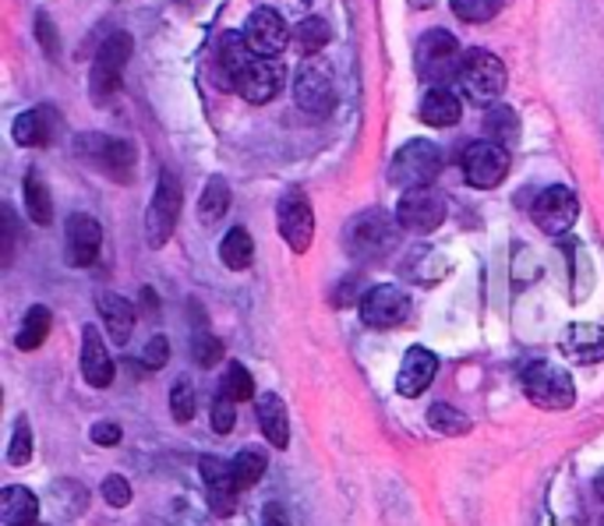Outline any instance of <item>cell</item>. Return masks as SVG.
Returning a JSON list of instances; mask_svg holds the SVG:
<instances>
[{"instance_id": "obj_1", "label": "cell", "mask_w": 604, "mask_h": 526, "mask_svg": "<svg viewBox=\"0 0 604 526\" xmlns=\"http://www.w3.org/2000/svg\"><path fill=\"white\" fill-rule=\"evenodd\" d=\"M400 220L389 216L386 209H368L350 220L347 226V251L361 262H378L397 251L400 245Z\"/></svg>"}, {"instance_id": "obj_2", "label": "cell", "mask_w": 604, "mask_h": 526, "mask_svg": "<svg viewBox=\"0 0 604 526\" xmlns=\"http://www.w3.org/2000/svg\"><path fill=\"white\" fill-rule=\"evenodd\" d=\"M131 50L135 42L128 33H110L103 39V47L96 50L92 57V71H89V92H92V103H110L117 92H121V82H124V71H128L131 61Z\"/></svg>"}, {"instance_id": "obj_3", "label": "cell", "mask_w": 604, "mask_h": 526, "mask_svg": "<svg viewBox=\"0 0 604 526\" xmlns=\"http://www.w3.org/2000/svg\"><path fill=\"white\" fill-rule=\"evenodd\" d=\"M519 386L524 396L541 410H569L576 403V386L566 367H558L552 361H530L519 375Z\"/></svg>"}, {"instance_id": "obj_4", "label": "cell", "mask_w": 604, "mask_h": 526, "mask_svg": "<svg viewBox=\"0 0 604 526\" xmlns=\"http://www.w3.org/2000/svg\"><path fill=\"white\" fill-rule=\"evenodd\" d=\"M460 89L474 107H491L505 92V64L491 50H467L460 64Z\"/></svg>"}, {"instance_id": "obj_5", "label": "cell", "mask_w": 604, "mask_h": 526, "mask_svg": "<svg viewBox=\"0 0 604 526\" xmlns=\"http://www.w3.org/2000/svg\"><path fill=\"white\" fill-rule=\"evenodd\" d=\"M180 205H185V188H180L177 174H174V170H160L156 191H152L149 209H146V240H149V248H163L166 240L174 237L177 220H180Z\"/></svg>"}, {"instance_id": "obj_6", "label": "cell", "mask_w": 604, "mask_h": 526, "mask_svg": "<svg viewBox=\"0 0 604 526\" xmlns=\"http://www.w3.org/2000/svg\"><path fill=\"white\" fill-rule=\"evenodd\" d=\"M439 170H442V149L435 146V141L414 138V141H406L397 155H392L389 180L403 191L431 188V180L439 177Z\"/></svg>"}, {"instance_id": "obj_7", "label": "cell", "mask_w": 604, "mask_h": 526, "mask_svg": "<svg viewBox=\"0 0 604 526\" xmlns=\"http://www.w3.org/2000/svg\"><path fill=\"white\" fill-rule=\"evenodd\" d=\"M75 152L86 163L100 166L103 174H110L114 180H121V184L131 180V170H135V146H131V141L89 132V135L75 138Z\"/></svg>"}, {"instance_id": "obj_8", "label": "cell", "mask_w": 604, "mask_h": 526, "mask_svg": "<svg viewBox=\"0 0 604 526\" xmlns=\"http://www.w3.org/2000/svg\"><path fill=\"white\" fill-rule=\"evenodd\" d=\"M460 42L449 28H431V33L420 36L417 42V71L420 78H428L431 85H445L453 75H460Z\"/></svg>"}, {"instance_id": "obj_9", "label": "cell", "mask_w": 604, "mask_h": 526, "mask_svg": "<svg viewBox=\"0 0 604 526\" xmlns=\"http://www.w3.org/2000/svg\"><path fill=\"white\" fill-rule=\"evenodd\" d=\"M293 99L304 113L312 117H326L336 107V82L332 71L322 57H307V61L298 67V78H293Z\"/></svg>"}, {"instance_id": "obj_10", "label": "cell", "mask_w": 604, "mask_h": 526, "mask_svg": "<svg viewBox=\"0 0 604 526\" xmlns=\"http://www.w3.org/2000/svg\"><path fill=\"white\" fill-rule=\"evenodd\" d=\"M276 226H279V237L287 240L293 254H304L307 248H312L315 212H312V202H307V195L301 188H290V191H284V198H279Z\"/></svg>"}, {"instance_id": "obj_11", "label": "cell", "mask_w": 604, "mask_h": 526, "mask_svg": "<svg viewBox=\"0 0 604 526\" xmlns=\"http://www.w3.org/2000/svg\"><path fill=\"white\" fill-rule=\"evenodd\" d=\"M463 177H467L470 188H499V184L505 180V174H509V152H505L499 141H470L467 149H463Z\"/></svg>"}, {"instance_id": "obj_12", "label": "cell", "mask_w": 604, "mask_h": 526, "mask_svg": "<svg viewBox=\"0 0 604 526\" xmlns=\"http://www.w3.org/2000/svg\"><path fill=\"white\" fill-rule=\"evenodd\" d=\"M445 195L435 191V188H414V191H403L400 205H397V220L406 234H435L439 226L445 223Z\"/></svg>"}, {"instance_id": "obj_13", "label": "cell", "mask_w": 604, "mask_h": 526, "mask_svg": "<svg viewBox=\"0 0 604 526\" xmlns=\"http://www.w3.org/2000/svg\"><path fill=\"white\" fill-rule=\"evenodd\" d=\"M284 82H287V67L279 57H251L244 64V71L237 75L234 89L241 92L248 103H273V99L284 92Z\"/></svg>"}, {"instance_id": "obj_14", "label": "cell", "mask_w": 604, "mask_h": 526, "mask_svg": "<svg viewBox=\"0 0 604 526\" xmlns=\"http://www.w3.org/2000/svg\"><path fill=\"white\" fill-rule=\"evenodd\" d=\"M406 315H411V297L392 283H378L361 297V322L372 329H397L406 322Z\"/></svg>"}, {"instance_id": "obj_15", "label": "cell", "mask_w": 604, "mask_h": 526, "mask_svg": "<svg viewBox=\"0 0 604 526\" xmlns=\"http://www.w3.org/2000/svg\"><path fill=\"white\" fill-rule=\"evenodd\" d=\"M241 36H244L248 50L255 57H279L287 50V42L293 39V33L284 22V14L273 11V8H255V11H251L244 28H241Z\"/></svg>"}, {"instance_id": "obj_16", "label": "cell", "mask_w": 604, "mask_h": 526, "mask_svg": "<svg viewBox=\"0 0 604 526\" xmlns=\"http://www.w3.org/2000/svg\"><path fill=\"white\" fill-rule=\"evenodd\" d=\"M576 216H580V198H576V191H569L566 184L544 188L538 195V202H533V223H538L548 237L569 234Z\"/></svg>"}, {"instance_id": "obj_17", "label": "cell", "mask_w": 604, "mask_h": 526, "mask_svg": "<svg viewBox=\"0 0 604 526\" xmlns=\"http://www.w3.org/2000/svg\"><path fill=\"white\" fill-rule=\"evenodd\" d=\"M103 248V226L89 212H72L64 223V259L72 268H89L100 259Z\"/></svg>"}, {"instance_id": "obj_18", "label": "cell", "mask_w": 604, "mask_h": 526, "mask_svg": "<svg viewBox=\"0 0 604 526\" xmlns=\"http://www.w3.org/2000/svg\"><path fill=\"white\" fill-rule=\"evenodd\" d=\"M435 375H439V358L425 347H411L403 353V364L397 372V392L406 396V400L425 396V389L435 381Z\"/></svg>"}, {"instance_id": "obj_19", "label": "cell", "mask_w": 604, "mask_h": 526, "mask_svg": "<svg viewBox=\"0 0 604 526\" xmlns=\"http://www.w3.org/2000/svg\"><path fill=\"white\" fill-rule=\"evenodd\" d=\"M562 358L572 364H601L604 361V329L594 322H576L558 336Z\"/></svg>"}, {"instance_id": "obj_20", "label": "cell", "mask_w": 604, "mask_h": 526, "mask_svg": "<svg viewBox=\"0 0 604 526\" xmlns=\"http://www.w3.org/2000/svg\"><path fill=\"white\" fill-rule=\"evenodd\" d=\"M81 378H86L92 389H106L110 381H114V358H110V350L96 325H86V333H81Z\"/></svg>"}, {"instance_id": "obj_21", "label": "cell", "mask_w": 604, "mask_h": 526, "mask_svg": "<svg viewBox=\"0 0 604 526\" xmlns=\"http://www.w3.org/2000/svg\"><path fill=\"white\" fill-rule=\"evenodd\" d=\"M96 308H100V318L106 325L110 339H114V347L128 343L131 333H135V322H138V315H135V308H131L128 297H121V293H100V297H96Z\"/></svg>"}, {"instance_id": "obj_22", "label": "cell", "mask_w": 604, "mask_h": 526, "mask_svg": "<svg viewBox=\"0 0 604 526\" xmlns=\"http://www.w3.org/2000/svg\"><path fill=\"white\" fill-rule=\"evenodd\" d=\"M202 474H205V494H209V505H213L216 516H230L237 509V488L234 485V474L227 463H216V460H205L202 463Z\"/></svg>"}, {"instance_id": "obj_23", "label": "cell", "mask_w": 604, "mask_h": 526, "mask_svg": "<svg viewBox=\"0 0 604 526\" xmlns=\"http://www.w3.org/2000/svg\"><path fill=\"white\" fill-rule=\"evenodd\" d=\"M463 117L460 96L449 89V85H431V89L420 96V121L431 127H453Z\"/></svg>"}, {"instance_id": "obj_24", "label": "cell", "mask_w": 604, "mask_h": 526, "mask_svg": "<svg viewBox=\"0 0 604 526\" xmlns=\"http://www.w3.org/2000/svg\"><path fill=\"white\" fill-rule=\"evenodd\" d=\"M255 417H259V428H262V435H265V442L276 446V449H287V446H290V417H287L284 400H279L276 392L259 396Z\"/></svg>"}, {"instance_id": "obj_25", "label": "cell", "mask_w": 604, "mask_h": 526, "mask_svg": "<svg viewBox=\"0 0 604 526\" xmlns=\"http://www.w3.org/2000/svg\"><path fill=\"white\" fill-rule=\"evenodd\" d=\"M39 499L22 485H11L0 494V526H36Z\"/></svg>"}, {"instance_id": "obj_26", "label": "cell", "mask_w": 604, "mask_h": 526, "mask_svg": "<svg viewBox=\"0 0 604 526\" xmlns=\"http://www.w3.org/2000/svg\"><path fill=\"white\" fill-rule=\"evenodd\" d=\"M50 132H53V113L47 107L39 110H25L15 117V124H11V135H15V141L22 149H39L50 141Z\"/></svg>"}, {"instance_id": "obj_27", "label": "cell", "mask_w": 604, "mask_h": 526, "mask_svg": "<svg viewBox=\"0 0 604 526\" xmlns=\"http://www.w3.org/2000/svg\"><path fill=\"white\" fill-rule=\"evenodd\" d=\"M227 212H230V184L223 177H209L202 188V198H199V223L216 226Z\"/></svg>"}, {"instance_id": "obj_28", "label": "cell", "mask_w": 604, "mask_h": 526, "mask_svg": "<svg viewBox=\"0 0 604 526\" xmlns=\"http://www.w3.org/2000/svg\"><path fill=\"white\" fill-rule=\"evenodd\" d=\"M25 212H29V220L36 226H50L53 223V198H50V188L47 180L29 170V177H25Z\"/></svg>"}, {"instance_id": "obj_29", "label": "cell", "mask_w": 604, "mask_h": 526, "mask_svg": "<svg viewBox=\"0 0 604 526\" xmlns=\"http://www.w3.org/2000/svg\"><path fill=\"white\" fill-rule=\"evenodd\" d=\"M50 325H53V315H50V308L47 304H33L29 311H25V322H22V329H18V350H39L47 343V336H50Z\"/></svg>"}, {"instance_id": "obj_30", "label": "cell", "mask_w": 604, "mask_h": 526, "mask_svg": "<svg viewBox=\"0 0 604 526\" xmlns=\"http://www.w3.org/2000/svg\"><path fill=\"white\" fill-rule=\"evenodd\" d=\"M251 259H255L251 234L244 230V226H234V230L223 237V245H219V262L227 268H234V273H244V268L251 265Z\"/></svg>"}, {"instance_id": "obj_31", "label": "cell", "mask_w": 604, "mask_h": 526, "mask_svg": "<svg viewBox=\"0 0 604 526\" xmlns=\"http://www.w3.org/2000/svg\"><path fill=\"white\" fill-rule=\"evenodd\" d=\"M265 466H269V456H265V449L259 446H244L237 456L230 460V474H234V485L237 488H251L255 480L265 474Z\"/></svg>"}, {"instance_id": "obj_32", "label": "cell", "mask_w": 604, "mask_h": 526, "mask_svg": "<svg viewBox=\"0 0 604 526\" xmlns=\"http://www.w3.org/2000/svg\"><path fill=\"white\" fill-rule=\"evenodd\" d=\"M332 39V28L326 18H301L298 28H293V47H298L304 57H318L326 50V42Z\"/></svg>"}, {"instance_id": "obj_33", "label": "cell", "mask_w": 604, "mask_h": 526, "mask_svg": "<svg viewBox=\"0 0 604 526\" xmlns=\"http://www.w3.org/2000/svg\"><path fill=\"white\" fill-rule=\"evenodd\" d=\"M428 424H431V431H439V435H467L470 431V417L463 414V410H456L453 403H431Z\"/></svg>"}, {"instance_id": "obj_34", "label": "cell", "mask_w": 604, "mask_h": 526, "mask_svg": "<svg viewBox=\"0 0 604 526\" xmlns=\"http://www.w3.org/2000/svg\"><path fill=\"white\" fill-rule=\"evenodd\" d=\"M485 132H488V141H499V146H513L516 135H519V124H516V113L509 107H495L485 117Z\"/></svg>"}, {"instance_id": "obj_35", "label": "cell", "mask_w": 604, "mask_h": 526, "mask_svg": "<svg viewBox=\"0 0 604 526\" xmlns=\"http://www.w3.org/2000/svg\"><path fill=\"white\" fill-rule=\"evenodd\" d=\"M223 396L234 400V403H248L251 396H255V381H251L248 367L241 361L227 364V375H223Z\"/></svg>"}, {"instance_id": "obj_36", "label": "cell", "mask_w": 604, "mask_h": 526, "mask_svg": "<svg viewBox=\"0 0 604 526\" xmlns=\"http://www.w3.org/2000/svg\"><path fill=\"white\" fill-rule=\"evenodd\" d=\"M509 4V0H453V14L460 22H470V25H485L491 22L495 14Z\"/></svg>"}, {"instance_id": "obj_37", "label": "cell", "mask_w": 604, "mask_h": 526, "mask_svg": "<svg viewBox=\"0 0 604 526\" xmlns=\"http://www.w3.org/2000/svg\"><path fill=\"white\" fill-rule=\"evenodd\" d=\"M33 460V424L29 417L15 421V431H11V446H8V463L11 466H25Z\"/></svg>"}, {"instance_id": "obj_38", "label": "cell", "mask_w": 604, "mask_h": 526, "mask_svg": "<svg viewBox=\"0 0 604 526\" xmlns=\"http://www.w3.org/2000/svg\"><path fill=\"white\" fill-rule=\"evenodd\" d=\"M194 410H199V396H194L191 381H177L174 392H171V414L177 424H188L194 417Z\"/></svg>"}, {"instance_id": "obj_39", "label": "cell", "mask_w": 604, "mask_h": 526, "mask_svg": "<svg viewBox=\"0 0 604 526\" xmlns=\"http://www.w3.org/2000/svg\"><path fill=\"white\" fill-rule=\"evenodd\" d=\"M191 358H194V364H199V367H216V364L223 361V343H219L216 336H209V333L194 336Z\"/></svg>"}, {"instance_id": "obj_40", "label": "cell", "mask_w": 604, "mask_h": 526, "mask_svg": "<svg viewBox=\"0 0 604 526\" xmlns=\"http://www.w3.org/2000/svg\"><path fill=\"white\" fill-rule=\"evenodd\" d=\"M234 424H237V403L219 392V400L213 403V431L216 435H230Z\"/></svg>"}, {"instance_id": "obj_41", "label": "cell", "mask_w": 604, "mask_h": 526, "mask_svg": "<svg viewBox=\"0 0 604 526\" xmlns=\"http://www.w3.org/2000/svg\"><path fill=\"white\" fill-rule=\"evenodd\" d=\"M103 499H106V505H114V509L131 505V485L121 474H110L103 480Z\"/></svg>"}, {"instance_id": "obj_42", "label": "cell", "mask_w": 604, "mask_h": 526, "mask_svg": "<svg viewBox=\"0 0 604 526\" xmlns=\"http://www.w3.org/2000/svg\"><path fill=\"white\" fill-rule=\"evenodd\" d=\"M166 361H171V343H166V336H152L149 347L142 350V367H149V372H160Z\"/></svg>"}, {"instance_id": "obj_43", "label": "cell", "mask_w": 604, "mask_h": 526, "mask_svg": "<svg viewBox=\"0 0 604 526\" xmlns=\"http://www.w3.org/2000/svg\"><path fill=\"white\" fill-rule=\"evenodd\" d=\"M89 438H92L96 446L114 449V446L121 442V424H114V421H96L92 431H89Z\"/></svg>"}, {"instance_id": "obj_44", "label": "cell", "mask_w": 604, "mask_h": 526, "mask_svg": "<svg viewBox=\"0 0 604 526\" xmlns=\"http://www.w3.org/2000/svg\"><path fill=\"white\" fill-rule=\"evenodd\" d=\"M36 36H39V42H43L47 53H58V39H53V25H50L47 14H39L36 18Z\"/></svg>"}, {"instance_id": "obj_45", "label": "cell", "mask_w": 604, "mask_h": 526, "mask_svg": "<svg viewBox=\"0 0 604 526\" xmlns=\"http://www.w3.org/2000/svg\"><path fill=\"white\" fill-rule=\"evenodd\" d=\"M354 287H357V279H347L343 287H336V297H332V301L340 304V308H347L350 301H354V293H357Z\"/></svg>"}, {"instance_id": "obj_46", "label": "cell", "mask_w": 604, "mask_h": 526, "mask_svg": "<svg viewBox=\"0 0 604 526\" xmlns=\"http://www.w3.org/2000/svg\"><path fill=\"white\" fill-rule=\"evenodd\" d=\"M262 526H287L284 516H279V505H265V519H262Z\"/></svg>"}, {"instance_id": "obj_47", "label": "cell", "mask_w": 604, "mask_h": 526, "mask_svg": "<svg viewBox=\"0 0 604 526\" xmlns=\"http://www.w3.org/2000/svg\"><path fill=\"white\" fill-rule=\"evenodd\" d=\"M594 488H597V494H601V499H604V474H601V477L594 480Z\"/></svg>"}, {"instance_id": "obj_48", "label": "cell", "mask_w": 604, "mask_h": 526, "mask_svg": "<svg viewBox=\"0 0 604 526\" xmlns=\"http://www.w3.org/2000/svg\"><path fill=\"white\" fill-rule=\"evenodd\" d=\"M414 4H431V0H414Z\"/></svg>"}]
</instances>
